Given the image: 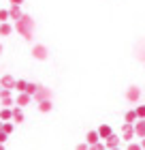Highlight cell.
I'll return each instance as SVG.
<instances>
[{"label": "cell", "mask_w": 145, "mask_h": 150, "mask_svg": "<svg viewBox=\"0 0 145 150\" xmlns=\"http://www.w3.org/2000/svg\"><path fill=\"white\" fill-rule=\"evenodd\" d=\"M30 54H32V58H34V60H47V58H49V50H47L43 43H34Z\"/></svg>", "instance_id": "cell-2"}, {"label": "cell", "mask_w": 145, "mask_h": 150, "mask_svg": "<svg viewBox=\"0 0 145 150\" xmlns=\"http://www.w3.org/2000/svg\"><path fill=\"white\" fill-rule=\"evenodd\" d=\"M0 131H2V120H0Z\"/></svg>", "instance_id": "cell-29"}, {"label": "cell", "mask_w": 145, "mask_h": 150, "mask_svg": "<svg viewBox=\"0 0 145 150\" xmlns=\"http://www.w3.org/2000/svg\"><path fill=\"white\" fill-rule=\"evenodd\" d=\"M96 131H98L100 139H109V137L113 135V129H111V125H107V122H105V125H100L98 129H96Z\"/></svg>", "instance_id": "cell-7"}, {"label": "cell", "mask_w": 145, "mask_h": 150, "mask_svg": "<svg viewBox=\"0 0 145 150\" xmlns=\"http://www.w3.org/2000/svg\"><path fill=\"white\" fill-rule=\"evenodd\" d=\"M0 150H4V144H0Z\"/></svg>", "instance_id": "cell-28"}, {"label": "cell", "mask_w": 145, "mask_h": 150, "mask_svg": "<svg viewBox=\"0 0 145 150\" xmlns=\"http://www.w3.org/2000/svg\"><path fill=\"white\" fill-rule=\"evenodd\" d=\"M13 129H15V122H2V131H4V133H9V135H11V133H13Z\"/></svg>", "instance_id": "cell-21"}, {"label": "cell", "mask_w": 145, "mask_h": 150, "mask_svg": "<svg viewBox=\"0 0 145 150\" xmlns=\"http://www.w3.org/2000/svg\"><path fill=\"white\" fill-rule=\"evenodd\" d=\"M0 90H2V86H0Z\"/></svg>", "instance_id": "cell-32"}, {"label": "cell", "mask_w": 145, "mask_h": 150, "mask_svg": "<svg viewBox=\"0 0 145 150\" xmlns=\"http://www.w3.org/2000/svg\"><path fill=\"white\" fill-rule=\"evenodd\" d=\"M85 144H90V146L100 144V135H98V131H88V133H85Z\"/></svg>", "instance_id": "cell-8"}, {"label": "cell", "mask_w": 145, "mask_h": 150, "mask_svg": "<svg viewBox=\"0 0 145 150\" xmlns=\"http://www.w3.org/2000/svg\"><path fill=\"white\" fill-rule=\"evenodd\" d=\"M134 135H137L139 139H145V120H139V122L134 125Z\"/></svg>", "instance_id": "cell-10"}, {"label": "cell", "mask_w": 145, "mask_h": 150, "mask_svg": "<svg viewBox=\"0 0 145 150\" xmlns=\"http://www.w3.org/2000/svg\"><path fill=\"white\" fill-rule=\"evenodd\" d=\"M11 19V15H9V9H0V24H6Z\"/></svg>", "instance_id": "cell-19"}, {"label": "cell", "mask_w": 145, "mask_h": 150, "mask_svg": "<svg viewBox=\"0 0 145 150\" xmlns=\"http://www.w3.org/2000/svg\"><path fill=\"white\" fill-rule=\"evenodd\" d=\"M13 30H15V26H13V24H9V22H6V24H0V37H9Z\"/></svg>", "instance_id": "cell-13"}, {"label": "cell", "mask_w": 145, "mask_h": 150, "mask_svg": "<svg viewBox=\"0 0 145 150\" xmlns=\"http://www.w3.org/2000/svg\"><path fill=\"white\" fill-rule=\"evenodd\" d=\"M15 103H17V107L30 105L32 103V97H30V94H26V92H22V94H17V97H15Z\"/></svg>", "instance_id": "cell-9"}, {"label": "cell", "mask_w": 145, "mask_h": 150, "mask_svg": "<svg viewBox=\"0 0 145 150\" xmlns=\"http://www.w3.org/2000/svg\"><path fill=\"white\" fill-rule=\"evenodd\" d=\"M13 97V90H9V88H2L0 90V99H11Z\"/></svg>", "instance_id": "cell-22"}, {"label": "cell", "mask_w": 145, "mask_h": 150, "mask_svg": "<svg viewBox=\"0 0 145 150\" xmlns=\"http://www.w3.org/2000/svg\"><path fill=\"white\" fill-rule=\"evenodd\" d=\"M0 120L2 122H9V120H13V110H0Z\"/></svg>", "instance_id": "cell-16"}, {"label": "cell", "mask_w": 145, "mask_h": 150, "mask_svg": "<svg viewBox=\"0 0 145 150\" xmlns=\"http://www.w3.org/2000/svg\"><path fill=\"white\" fill-rule=\"evenodd\" d=\"M9 139V133H4V131H0V144H4V142Z\"/></svg>", "instance_id": "cell-25"}, {"label": "cell", "mask_w": 145, "mask_h": 150, "mask_svg": "<svg viewBox=\"0 0 145 150\" xmlns=\"http://www.w3.org/2000/svg\"><path fill=\"white\" fill-rule=\"evenodd\" d=\"M15 32H19L26 41H32V32H34V19H32V15H28V13H24L22 15V19L19 22H15Z\"/></svg>", "instance_id": "cell-1"}, {"label": "cell", "mask_w": 145, "mask_h": 150, "mask_svg": "<svg viewBox=\"0 0 145 150\" xmlns=\"http://www.w3.org/2000/svg\"><path fill=\"white\" fill-rule=\"evenodd\" d=\"M139 144H141V148L145 150V139H141V142H139Z\"/></svg>", "instance_id": "cell-27"}, {"label": "cell", "mask_w": 145, "mask_h": 150, "mask_svg": "<svg viewBox=\"0 0 145 150\" xmlns=\"http://www.w3.org/2000/svg\"><path fill=\"white\" fill-rule=\"evenodd\" d=\"M134 112H137V118L139 120H145V105H137Z\"/></svg>", "instance_id": "cell-20"}, {"label": "cell", "mask_w": 145, "mask_h": 150, "mask_svg": "<svg viewBox=\"0 0 145 150\" xmlns=\"http://www.w3.org/2000/svg\"><path fill=\"white\" fill-rule=\"evenodd\" d=\"M75 150H90V144H85V142H83V144H77Z\"/></svg>", "instance_id": "cell-24"}, {"label": "cell", "mask_w": 145, "mask_h": 150, "mask_svg": "<svg viewBox=\"0 0 145 150\" xmlns=\"http://www.w3.org/2000/svg\"><path fill=\"white\" fill-rule=\"evenodd\" d=\"M122 139L128 142V144L134 142V125H130V122H124L122 125Z\"/></svg>", "instance_id": "cell-4"}, {"label": "cell", "mask_w": 145, "mask_h": 150, "mask_svg": "<svg viewBox=\"0 0 145 150\" xmlns=\"http://www.w3.org/2000/svg\"><path fill=\"white\" fill-rule=\"evenodd\" d=\"M51 110H53L51 101H43V103H39V112H43V114H49Z\"/></svg>", "instance_id": "cell-17"}, {"label": "cell", "mask_w": 145, "mask_h": 150, "mask_svg": "<svg viewBox=\"0 0 145 150\" xmlns=\"http://www.w3.org/2000/svg\"><path fill=\"white\" fill-rule=\"evenodd\" d=\"M51 97H53L51 88H47V86H39V92L34 94V101H36V103H43V101H51Z\"/></svg>", "instance_id": "cell-3"}, {"label": "cell", "mask_w": 145, "mask_h": 150, "mask_svg": "<svg viewBox=\"0 0 145 150\" xmlns=\"http://www.w3.org/2000/svg\"><path fill=\"white\" fill-rule=\"evenodd\" d=\"M0 54H2V43H0Z\"/></svg>", "instance_id": "cell-30"}, {"label": "cell", "mask_w": 145, "mask_h": 150, "mask_svg": "<svg viewBox=\"0 0 145 150\" xmlns=\"http://www.w3.org/2000/svg\"><path fill=\"white\" fill-rule=\"evenodd\" d=\"M26 88H28V81H26V79H17V84H15V92H17V94H22V92H26Z\"/></svg>", "instance_id": "cell-18"}, {"label": "cell", "mask_w": 145, "mask_h": 150, "mask_svg": "<svg viewBox=\"0 0 145 150\" xmlns=\"http://www.w3.org/2000/svg\"><path fill=\"white\" fill-rule=\"evenodd\" d=\"M15 84H17V79L13 77L11 73H6V75H2V77H0V86H2V88H9V90H15Z\"/></svg>", "instance_id": "cell-6"}, {"label": "cell", "mask_w": 145, "mask_h": 150, "mask_svg": "<svg viewBox=\"0 0 145 150\" xmlns=\"http://www.w3.org/2000/svg\"><path fill=\"white\" fill-rule=\"evenodd\" d=\"M124 122H130V125H137V122H139V118H137V112H134V107H132V110H128L126 114H124Z\"/></svg>", "instance_id": "cell-11"}, {"label": "cell", "mask_w": 145, "mask_h": 150, "mask_svg": "<svg viewBox=\"0 0 145 150\" xmlns=\"http://www.w3.org/2000/svg\"><path fill=\"white\" fill-rule=\"evenodd\" d=\"M13 122H15V125H19V122H24V110L22 107H13Z\"/></svg>", "instance_id": "cell-12"}, {"label": "cell", "mask_w": 145, "mask_h": 150, "mask_svg": "<svg viewBox=\"0 0 145 150\" xmlns=\"http://www.w3.org/2000/svg\"><path fill=\"white\" fill-rule=\"evenodd\" d=\"M141 99V88L139 86H128L126 88V101L128 103H137Z\"/></svg>", "instance_id": "cell-5"}, {"label": "cell", "mask_w": 145, "mask_h": 150, "mask_svg": "<svg viewBox=\"0 0 145 150\" xmlns=\"http://www.w3.org/2000/svg\"><path fill=\"white\" fill-rule=\"evenodd\" d=\"M120 139H122V137H117V135L113 133L111 137L105 142V144H107V148H109V150H111V148H120Z\"/></svg>", "instance_id": "cell-15"}, {"label": "cell", "mask_w": 145, "mask_h": 150, "mask_svg": "<svg viewBox=\"0 0 145 150\" xmlns=\"http://www.w3.org/2000/svg\"><path fill=\"white\" fill-rule=\"evenodd\" d=\"M126 150H143V148H141V144L132 142V144H128V146H126Z\"/></svg>", "instance_id": "cell-23"}, {"label": "cell", "mask_w": 145, "mask_h": 150, "mask_svg": "<svg viewBox=\"0 0 145 150\" xmlns=\"http://www.w3.org/2000/svg\"><path fill=\"white\" fill-rule=\"evenodd\" d=\"M9 15H11L13 22H19L24 13H22V9H19V6H11V9H9Z\"/></svg>", "instance_id": "cell-14"}, {"label": "cell", "mask_w": 145, "mask_h": 150, "mask_svg": "<svg viewBox=\"0 0 145 150\" xmlns=\"http://www.w3.org/2000/svg\"><path fill=\"white\" fill-rule=\"evenodd\" d=\"M111 150H120V148H111Z\"/></svg>", "instance_id": "cell-31"}, {"label": "cell", "mask_w": 145, "mask_h": 150, "mask_svg": "<svg viewBox=\"0 0 145 150\" xmlns=\"http://www.w3.org/2000/svg\"><path fill=\"white\" fill-rule=\"evenodd\" d=\"M9 2H11V6H19V4L24 2V0H9Z\"/></svg>", "instance_id": "cell-26"}]
</instances>
